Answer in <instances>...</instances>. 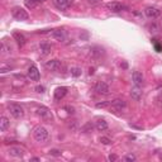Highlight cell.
I'll list each match as a JSON object with an SVG mask.
<instances>
[{
  "instance_id": "cell-25",
  "label": "cell",
  "mask_w": 162,
  "mask_h": 162,
  "mask_svg": "<svg viewBox=\"0 0 162 162\" xmlns=\"http://www.w3.org/2000/svg\"><path fill=\"white\" fill-rule=\"evenodd\" d=\"M12 70V67L10 66H5V65H2V68H0V72L2 74H5L8 71H10Z\"/></svg>"
},
{
  "instance_id": "cell-20",
  "label": "cell",
  "mask_w": 162,
  "mask_h": 162,
  "mask_svg": "<svg viewBox=\"0 0 162 162\" xmlns=\"http://www.w3.org/2000/svg\"><path fill=\"white\" fill-rule=\"evenodd\" d=\"M51 50H52V47H51L50 43L43 42L40 44V51H41L42 55H48V53H51Z\"/></svg>"
},
{
  "instance_id": "cell-4",
  "label": "cell",
  "mask_w": 162,
  "mask_h": 162,
  "mask_svg": "<svg viewBox=\"0 0 162 162\" xmlns=\"http://www.w3.org/2000/svg\"><path fill=\"white\" fill-rule=\"evenodd\" d=\"M94 90L98 92V94H102V95H108L110 92V88L109 85L103 82V81H98L94 86Z\"/></svg>"
},
{
  "instance_id": "cell-27",
  "label": "cell",
  "mask_w": 162,
  "mask_h": 162,
  "mask_svg": "<svg viewBox=\"0 0 162 162\" xmlns=\"http://www.w3.org/2000/svg\"><path fill=\"white\" fill-rule=\"evenodd\" d=\"M50 153H51L52 156H61V153H62V152H61L60 150H56V148H55V150H51Z\"/></svg>"
},
{
  "instance_id": "cell-12",
  "label": "cell",
  "mask_w": 162,
  "mask_h": 162,
  "mask_svg": "<svg viewBox=\"0 0 162 162\" xmlns=\"http://www.w3.org/2000/svg\"><path fill=\"white\" fill-rule=\"evenodd\" d=\"M132 80H133V84L136 86H140V88L143 86V84H144V78L140 71H134L132 74Z\"/></svg>"
},
{
  "instance_id": "cell-18",
  "label": "cell",
  "mask_w": 162,
  "mask_h": 162,
  "mask_svg": "<svg viewBox=\"0 0 162 162\" xmlns=\"http://www.w3.org/2000/svg\"><path fill=\"white\" fill-rule=\"evenodd\" d=\"M95 128H96V130H99V132H104V130H106L108 129V123H106V120L99 119L96 122V124H95Z\"/></svg>"
},
{
  "instance_id": "cell-35",
  "label": "cell",
  "mask_w": 162,
  "mask_h": 162,
  "mask_svg": "<svg viewBox=\"0 0 162 162\" xmlns=\"http://www.w3.org/2000/svg\"><path fill=\"white\" fill-rule=\"evenodd\" d=\"M89 74L91 75V74H94V68H90V71H89Z\"/></svg>"
},
{
  "instance_id": "cell-15",
  "label": "cell",
  "mask_w": 162,
  "mask_h": 162,
  "mask_svg": "<svg viewBox=\"0 0 162 162\" xmlns=\"http://www.w3.org/2000/svg\"><path fill=\"white\" fill-rule=\"evenodd\" d=\"M55 4H56V6L58 8V9L65 10L68 6H71L72 0H55Z\"/></svg>"
},
{
  "instance_id": "cell-7",
  "label": "cell",
  "mask_w": 162,
  "mask_h": 162,
  "mask_svg": "<svg viewBox=\"0 0 162 162\" xmlns=\"http://www.w3.org/2000/svg\"><path fill=\"white\" fill-rule=\"evenodd\" d=\"M144 14L147 15L148 18L155 19V18H158L161 15V10L158 9V8H155V6H148V8L144 9Z\"/></svg>"
},
{
  "instance_id": "cell-34",
  "label": "cell",
  "mask_w": 162,
  "mask_h": 162,
  "mask_svg": "<svg viewBox=\"0 0 162 162\" xmlns=\"http://www.w3.org/2000/svg\"><path fill=\"white\" fill-rule=\"evenodd\" d=\"M155 47H156V50H157L158 52H161V51H162V47H161L160 44H155Z\"/></svg>"
},
{
  "instance_id": "cell-31",
  "label": "cell",
  "mask_w": 162,
  "mask_h": 162,
  "mask_svg": "<svg viewBox=\"0 0 162 162\" xmlns=\"http://www.w3.org/2000/svg\"><path fill=\"white\" fill-rule=\"evenodd\" d=\"M36 91H37V92H44V88H43V86H40V85H38V86L36 88Z\"/></svg>"
},
{
  "instance_id": "cell-26",
  "label": "cell",
  "mask_w": 162,
  "mask_h": 162,
  "mask_svg": "<svg viewBox=\"0 0 162 162\" xmlns=\"http://www.w3.org/2000/svg\"><path fill=\"white\" fill-rule=\"evenodd\" d=\"M100 142H102L103 144H110L112 143V141L108 137H102V138H100Z\"/></svg>"
},
{
  "instance_id": "cell-23",
  "label": "cell",
  "mask_w": 162,
  "mask_h": 162,
  "mask_svg": "<svg viewBox=\"0 0 162 162\" xmlns=\"http://www.w3.org/2000/svg\"><path fill=\"white\" fill-rule=\"evenodd\" d=\"M112 105V102H102V103H96V108H106Z\"/></svg>"
},
{
  "instance_id": "cell-24",
  "label": "cell",
  "mask_w": 162,
  "mask_h": 162,
  "mask_svg": "<svg viewBox=\"0 0 162 162\" xmlns=\"http://www.w3.org/2000/svg\"><path fill=\"white\" fill-rule=\"evenodd\" d=\"M137 160V157L134 156V155H132V153H129V155H127L126 157H124V161H130V162H133V161H136Z\"/></svg>"
},
{
  "instance_id": "cell-10",
  "label": "cell",
  "mask_w": 162,
  "mask_h": 162,
  "mask_svg": "<svg viewBox=\"0 0 162 162\" xmlns=\"http://www.w3.org/2000/svg\"><path fill=\"white\" fill-rule=\"evenodd\" d=\"M46 67L51 71H58V70H61V67H62V64H61L60 60H50L46 62Z\"/></svg>"
},
{
  "instance_id": "cell-2",
  "label": "cell",
  "mask_w": 162,
  "mask_h": 162,
  "mask_svg": "<svg viewBox=\"0 0 162 162\" xmlns=\"http://www.w3.org/2000/svg\"><path fill=\"white\" fill-rule=\"evenodd\" d=\"M12 15L17 20H28V18H29L28 12L24 8H20V6H14L12 9Z\"/></svg>"
},
{
  "instance_id": "cell-33",
  "label": "cell",
  "mask_w": 162,
  "mask_h": 162,
  "mask_svg": "<svg viewBox=\"0 0 162 162\" xmlns=\"http://www.w3.org/2000/svg\"><path fill=\"white\" fill-rule=\"evenodd\" d=\"M108 158H109V161H117L118 156H115V155H110L109 157H108Z\"/></svg>"
},
{
  "instance_id": "cell-6",
  "label": "cell",
  "mask_w": 162,
  "mask_h": 162,
  "mask_svg": "<svg viewBox=\"0 0 162 162\" xmlns=\"http://www.w3.org/2000/svg\"><path fill=\"white\" fill-rule=\"evenodd\" d=\"M105 6H106L108 10H110L113 13H120V12H123V9H126V6L123 5V4H120V3H118V2L108 3Z\"/></svg>"
},
{
  "instance_id": "cell-17",
  "label": "cell",
  "mask_w": 162,
  "mask_h": 162,
  "mask_svg": "<svg viewBox=\"0 0 162 162\" xmlns=\"http://www.w3.org/2000/svg\"><path fill=\"white\" fill-rule=\"evenodd\" d=\"M130 96H132V99L134 100H140L142 98V90L140 86H136L134 85V88H132V90H130Z\"/></svg>"
},
{
  "instance_id": "cell-1",
  "label": "cell",
  "mask_w": 162,
  "mask_h": 162,
  "mask_svg": "<svg viewBox=\"0 0 162 162\" xmlns=\"http://www.w3.org/2000/svg\"><path fill=\"white\" fill-rule=\"evenodd\" d=\"M33 137H34V140L37 142H46L48 140V137H50V133H48V130L47 128H44L43 126H38L34 128L33 130Z\"/></svg>"
},
{
  "instance_id": "cell-37",
  "label": "cell",
  "mask_w": 162,
  "mask_h": 162,
  "mask_svg": "<svg viewBox=\"0 0 162 162\" xmlns=\"http://www.w3.org/2000/svg\"><path fill=\"white\" fill-rule=\"evenodd\" d=\"M41 2H46V0H41Z\"/></svg>"
},
{
  "instance_id": "cell-11",
  "label": "cell",
  "mask_w": 162,
  "mask_h": 162,
  "mask_svg": "<svg viewBox=\"0 0 162 162\" xmlns=\"http://www.w3.org/2000/svg\"><path fill=\"white\" fill-rule=\"evenodd\" d=\"M28 78L32 81H38L40 80V71H38V67L36 65H32L28 68Z\"/></svg>"
},
{
  "instance_id": "cell-5",
  "label": "cell",
  "mask_w": 162,
  "mask_h": 162,
  "mask_svg": "<svg viewBox=\"0 0 162 162\" xmlns=\"http://www.w3.org/2000/svg\"><path fill=\"white\" fill-rule=\"evenodd\" d=\"M50 37L53 38V40H56L58 42H64L66 40V34L62 29H53L50 32Z\"/></svg>"
},
{
  "instance_id": "cell-14",
  "label": "cell",
  "mask_w": 162,
  "mask_h": 162,
  "mask_svg": "<svg viewBox=\"0 0 162 162\" xmlns=\"http://www.w3.org/2000/svg\"><path fill=\"white\" fill-rule=\"evenodd\" d=\"M126 106H127V103L122 99H115L112 102V108L114 110H122V109H124Z\"/></svg>"
},
{
  "instance_id": "cell-21",
  "label": "cell",
  "mask_w": 162,
  "mask_h": 162,
  "mask_svg": "<svg viewBox=\"0 0 162 162\" xmlns=\"http://www.w3.org/2000/svg\"><path fill=\"white\" fill-rule=\"evenodd\" d=\"M40 3H42L41 0H24V4L28 9H33V8H36Z\"/></svg>"
},
{
  "instance_id": "cell-16",
  "label": "cell",
  "mask_w": 162,
  "mask_h": 162,
  "mask_svg": "<svg viewBox=\"0 0 162 162\" xmlns=\"http://www.w3.org/2000/svg\"><path fill=\"white\" fill-rule=\"evenodd\" d=\"M13 38L15 40V42L18 43L19 47H22V46L26 44V37H24V34H22L19 32H14L13 33Z\"/></svg>"
},
{
  "instance_id": "cell-22",
  "label": "cell",
  "mask_w": 162,
  "mask_h": 162,
  "mask_svg": "<svg viewBox=\"0 0 162 162\" xmlns=\"http://www.w3.org/2000/svg\"><path fill=\"white\" fill-rule=\"evenodd\" d=\"M70 72H71V75L74 76V78H79V76H81V68L80 67H72L71 70H70Z\"/></svg>"
},
{
  "instance_id": "cell-13",
  "label": "cell",
  "mask_w": 162,
  "mask_h": 162,
  "mask_svg": "<svg viewBox=\"0 0 162 162\" xmlns=\"http://www.w3.org/2000/svg\"><path fill=\"white\" fill-rule=\"evenodd\" d=\"M67 91H68V89H67L66 86H60V88H57V89L55 90V99H56V100L64 99V98L66 96V94H67Z\"/></svg>"
},
{
  "instance_id": "cell-19",
  "label": "cell",
  "mask_w": 162,
  "mask_h": 162,
  "mask_svg": "<svg viewBox=\"0 0 162 162\" xmlns=\"http://www.w3.org/2000/svg\"><path fill=\"white\" fill-rule=\"evenodd\" d=\"M9 126H10V122H9V119H8L6 117H2V119H0V130L2 132H5V130L9 128Z\"/></svg>"
},
{
  "instance_id": "cell-28",
  "label": "cell",
  "mask_w": 162,
  "mask_h": 162,
  "mask_svg": "<svg viewBox=\"0 0 162 162\" xmlns=\"http://www.w3.org/2000/svg\"><path fill=\"white\" fill-rule=\"evenodd\" d=\"M150 30L152 33H157L158 32V26H156V24H151L150 26Z\"/></svg>"
},
{
  "instance_id": "cell-29",
  "label": "cell",
  "mask_w": 162,
  "mask_h": 162,
  "mask_svg": "<svg viewBox=\"0 0 162 162\" xmlns=\"http://www.w3.org/2000/svg\"><path fill=\"white\" fill-rule=\"evenodd\" d=\"M64 109H65V110H67V113H68V114H74V113H75V109H74L72 106H70V105H66V106L64 108Z\"/></svg>"
},
{
  "instance_id": "cell-3",
  "label": "cell",
  "mask_w": 162,
  "mask_h": 162,
  "mask_svg": "<svg viewBox=\"0 0 162 162\" xmlns=\"http://www.w3.org/2000/svg\"><path fill=\"white\" fill-rule=\"evenodd\" d=\"M8 109H9L10 115L15 119H20V118L24 117V109L18 104H10L8 106Z\"/></svg>"
},
{
  "instance_id": "cell-9",
  "label": "cell",
  "mask_w": 162,
  "mask_h": 162,
  "mask_svg": "<svg viewBox=\"0 0 162 162\" xmlns=\"http://www.w3.org/2000/svg\"><path fill=\"white\" fill-rule=\"evenodd\" d=\"M8 153L12 156V157H15V158H22L23 156H24L26 151L18 147V146H15V147H10L9 150H8Z\"/></svg>"
},
{
  "instance_id": "cell-36",
  "label": "cell",
  "mask_w": 162,
  "mask_h": 162,
  "mask_svg": "<svg viewBox=\"0 0 162 162\" xmlns=\"http://www.w3.org/2000/svg\"><path fill=\"white\" fill-rule=\"evenodd\" d=\"M160 160H162V153H161V155H160Z\"/></svg>"
},
{
  "instance_id": "cell-8",
  "label": "cell",
  "mask_w": 162,
  "mask_h": 162,
  "mask_svg": "<svg viewBox=\"0 0 162 162\" xmlns=\"http://www.w3.org/2000/svg\"><path fill=\"white\" fill-rule=\"evenodd\" d=\"M37 115H40L42 119H52V113L47 106H40L37 108Z\"/></svg>"
},
{
  "instance_id": "cell-32",
  "label": "cell",
  "mask_w": 162,
  "mask_h": 162,
  "mask_svg": "<svg viewBox=\"0 0 162 162\" xmlns=\"http://www.w3.org/2000/svg\"><path fill=\"white\" fill-rule=\"evenodd\" d=\"M102 0H88V3L89 4H91V5H94V4H98V3H100Z\"/></svg>"
},
{
  "instance_id": "cell-30",
  "label": "cell",
  "mask_w": 162,
  "mask_h": 162,
  "mask_svg": "<svg viewBox=\"0 0 162 162\" xmlns=\"http://www.w3.org/2000/svg\"><path fill=\"white\" fill-rule=\"evenodd\" d=\"M89 129H92V126L90 124V123H88V124H86V126H85V127L82 128V132H88Z\"/></svg>"
}]
</instances>
